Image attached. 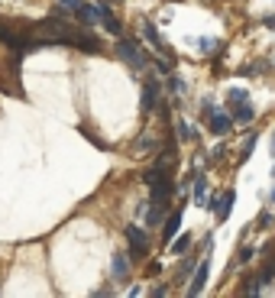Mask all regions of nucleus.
Segmentation results:
<instances>
[{
    "instance_id": "obj_1",
    "label": "nucleus",
    "mask_w": 275,
    "mask_h": 298,
    "mask_svg": "<svg viewBox=\"0 0 275 298\" xmlns=\"http://www.w3.org/2000/svg\"><path fill=\"white\" fill-rule=\"evenodd\" d=\"M117 55H120L127 65H133V68H143V65H146V55L139 52V46H136L133 39H120V42H117Z\"/></svg>"
},
{
    "instance_id": "obj_2",
    "label": "nucleus",
    "mask_w": 275,
    "mask_h": 298,
    "mask_svg": "<svg viewBox=\"0 0 275 298\" xmlns=\"http://www.w3.org/2000/svg\"><path fill=\"white\" fill-rule=\"evenodd\" d=\"M127 240H130V253H133V256H146V253H149V236L139 230L136 224L127 227Z\"/></svg>"
},
{
    "instance_id": "obj_3",
    "label": "nucleus",
    "mask_w": 275,
    "mask_h": 298,
    "mask_svg": "<svg viewBox=\"0 0 275 298\" xmlns=\"http://www.w3.org/2000/svg\"><path fill=\"white\" fill-rule=\"evenodd\" d=\"M65 46H78V49H84V52H101V39L91 36V33H72Z\"/></svg>"
},
{
    "instance_id": "obj_4",
    "label": "nucleus",
    "mask_w": 275,
    "mask_h": 298,
    "mask_svg": "<svg viewBox=\"0 0 275 298\" xmlns=\"http://www.w3.org/2000/svg\"><path fill=\"white\" fill-rule=\"evenodd\" d=\"M207 124H210V133L227 136V133H230V127H233V117H230V113H220V110H214V113L207 117Z\"/></svg>"
},
{
    "instance_id": "obj_5",
    "label": "nucleus",
    "mask_w": 275,
    "mask_h": 298,
    "mask_svg": "<svg viewBox=\"0 0 275 298\" xmlns=\"http://www.w3.org/2000/svg\"><path fill=\"white\" fill-rule=\"evenodd\" d=\"M207 273H210V259H201V266H198V273H194V282L188 288V295H201L204 292V285H207Z\"/></svg>"
},
{
    "instance_id": "obj_6",
    "label": "nucleus",
    "mask_w": 275,
    "mask_h": 298,
    "mask_svg": "<svg viewBox=\"0 0 275 298\" xmlns=\"http://www.w3.org/2000/svg\"><path fill=\"white\" fill-rule=\"evenodd\" d=\"M156 104H159V84L156 81H146L143 84V113L156 110Z\"/></svg>"
},
{
    "instance_id": "obj_7",
    "label": "nucleus",
    "mask_w": 275,
    "mask_h": 298,
    "mask_svg": "<svg viewBox=\"0 0 275 298\" xmlns=\"http://www.w3.org/2000/svg\"><path fill=\"white\" fill-rule=\"evenodd\" d=\"M97 10H101V23L107 26V33H113V36H120V33H123V26H120V20H117V16H113V13H110L104 4H97Z\"/></svg>"
},
{
    "instance_id": "obj_8",
    "label": "nucleus",
    "mask_w": 275,
    "mask_h": 298,
    "mask_svg": "<svg viewBox=\"0 0 275 298\" xmlns=\"http://www.w3.org/2000/svg\"><path fill=\"white\" fill-rule=\"evenodd\" d=\"M178 227H181V211H172V214H168V221H165V243H172V236L175 233H178Z\"/></svg>"
},
{
    "instance_id": "obj_9",
    "label": "nucleus",
    "mask_w": 275,
    "mask_h": 298,
    "mask_svg": "<svg viewBox=\"0 0 275 298\" xmlns=\"http://www.w3.org/2000/svg\"><path fill=\"white\" fill-rule=\"evenodd\" d=\"M110 273H113V279H127L130 276V259L127 256H113V266H110Z\"/></svg>"
},
{
    "instance_id": "obj_10",
    "label": "nucleus",
    "mask_w": 275,
    "mask_h": 298,
    "mask_svg": "<svg viewBox=\"0 0 275 298\" xmlns=\"http://www.w3.org/2000/svg\"><path fill=\"white\" fill-rule=\"evenodd\" d=\"M233 191H227V195L224 198H220V204H217V221H227V217H230V207H233Z\"/></svg>"
},
{
    "instance_id": "obj_11",
    "label": "nucleus",
    "mask_w": 275,
    "mask_h": 298,
    "mask_svg": "<svg viewBox=\"0 0 275 298\" xmlns=\"http://www.w3.org/2000/svg\"><path fill=\"white\" fill-rule=\"evenodd\" d=\"M253 107H246V104H236V107H233V120H236V124H250V120H253Z\"/></svg>"
},
{
    "instance_id": "obj_12",
    "label": "nucleus",
    "mask_w": 275,
    "mask_h": 298,
    "mask_svg": "<svg viewBox=\"0 0 275 298\" xmlns=\"http://www.w3.org/2000/svg\"><path fill=\"white\" fill-rule=\"evenodd\" d=\"M246 98H250V94L243 91V87H233V91L227 94V101H230V107H236V104H246Z\"/></svg>"
},
{
    "instance_id": "obj_13",
    "label": "nucleus",
    "mask_w": 275,
    "mask_h": 298,
    "mask_svg": "<svg viewBox=\"0 0 275 298\" xmlns=\"http://www.w3.org/2000/svg\"><path fill=\"white\" fill-rule=\"evenodd\" d=\"M143 33H146V39L152 42V46H162V36L156 33V26H152V23H146V26H143Z\"/></svg>"
},
{
    "instance_id": "obj_14",
    "label": "nucleus",
    "mask_w": 275,
    "mask_h": 298,
    "mask_svg": "<svg viewBox=\"0 0 275 298\" xmlns=\"http://www.w3.org/2000/svg\"><path fill=\"white\" fill-rule=\"evenodd\" d=\"M204 191H207V178H204V175H198V178H194V198L204 201Z\"/></svg>"
},
{
    "instance_id": "obj_15",
    "label": "nucleus",
    "mask_w": 275,
    "mask_h": 298,
    "mask_svg": "<svg viewBox=\"0 0 275 298\" xmlns=\"http://www.w3.org/2000/svg\"><path fill=\"white\" fill-rule=\"evenodd\" d=\"M188 247H191V233H185V236H178V240L172 243V253H185Z\"/></svg>"
},
{
    "instance_id": "obj_16",
    "label": "nucleus",
    "mask_w": 275,
    "mask_h": 298,
    "mask_svg": "<svg viewBox=\"0 0 275 298\" xmlns=\"http://www.w3.org/2000/svg\"><path fill=\"white\" fill-rule=\"evenodd\" d=\"M178 136H181V139H194V130L185 124V120H178Z\"/></svg>"
},
{
    "instance_id": "obj_17",
    "label": "nucleus",
    "mask_w": 275,
    "mask_h": 298,
    "mask_svg": "<svg viewBox=\"0 0 275 298\" xmlns=\"http://www.w3.org/2000/svg\"><path fill=\"white\" fill-rule=\"evenodd\" d=\"M58 7H62V10H78V7H81V0H58Z\"/></svg>"
},
{
    "instance_id": "obj_18",
    "label": "nucleus",
    "mask_w": 275,
    "mask_h": 298,
    "mask_svg": "<svg viewBox=\"0 0 275 298\" xmlns=\"http://www.w3.org/2000/svg\"><path fill=\"white\" fill-rule=\"evenodd\" d=\"M253 259V247H246L243 253H239V259H236V266H246V262Z\"/></svg>"
},
{
    "instance_id": "obj_19",
    "label": "nucleus",
    "mask_w": 275,
    "mask_h": 298,
    "mask_svg": "<svg viewBox=\"0 0 275 298\" xmlns=\"http://www.w3.org/2000/svg\"><path fill=\"white\" fill-rule=\"evenodd\" d=\"M243 292H246V295H256V292H259V282H256V279H253V282H246Z\"/></svg>"
},
{
    "instance_id": "obj_20",
    "label": "nucleus",
    "mask_w": 275,
    "mask_h": 298,
    "mask_svg": "<svg viewBox=\"0 0 275 298\" xmlns=\"http://www.w3.org/2000/svg\"><path fill=\"white\" fill-rule=\"evenodd\" d=\"M194 262H198V259H188V262H185V266H181V273H178V276H188L191 269H194Z\"/></svg>"
},
{
    "instance_id": "obj_21",
    "label": "nucleus",
    "mask_w": 275,
    "mask_h": 298,
    "mask_svg": "<svg viewBox=\"0 0 275 298\" xmlns=\"http://www.w3.org/2000/svg\"><path fill=\"white\" fill-rule=\"evenodd\" d=\"M262 26H269V29H275V16H265V20H262Z\"/></svg>"
},
{
    "instance_id": "obj_22",
    "label": "nucleus",
    "mask_w": 275,
    "mask_h": 298,
    "mask_svg": "<svg viewBox=\"0 0 275 298\" xmlns=\"http://www.w3.org/2000/svg\"><path fill=\"white\" fill-rule=\"evenodd\" d=\"M272 153H275V133H272Z\"/></svg>"
}]
</instances>
